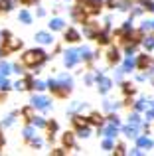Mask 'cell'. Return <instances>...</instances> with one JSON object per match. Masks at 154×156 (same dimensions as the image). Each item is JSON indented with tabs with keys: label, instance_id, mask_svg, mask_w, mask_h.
<instances>
[{
	"label": "cell",
	"instance_id": "2",
	"mask_svg": "<svg viewBox=\"0 0 154 156\" xmlns=\"http://www.w3.org/2000/svg\"><path fill=\"white\" fill-rule=\"evenodd\" d=\"M75 61H77V53H75V51H69V53L65 55V63H67V65H73Z\"/></svg>",
	"mask_w": 154,
	"mask_h": 156
},
{
	"label": "cell",
	"instance_id": "4",
	"mask_svg": "<svg viewBox=\"0 0 154 156\" xmlns=\"http://www.w3.org/2000/svg\"><path fill=\"white\" fill-rule=\"evenodd\" d=\"M38 40H40L42 44H50V42H51V38H50L47 34H38Z\"/></svg>",
	"mask_w": 154,
	"mask_h": 156
},
{
	"label": "cell",
	"instance_id": "3",
	"mask_svg": "<svg viewBox=\"0 0 154 156\" xmlns=\"http://www.w3.org/2000/svg\"><path fill=\"white\" fill-rule=\"evenodd\" d=\"M34 105H36V107H40V109H46L47 101L44 99V97H38V99H34Z\"/></svg>",
	"mask_w": 154,
	"mask_h": 156
},
{
	"label": "cell",
	"instance_id": "1",
	"mask_svg": "<svg viewBox=\"0 0 154 156\" xmlns=\"http://www.w3.org/2000/svg\"><path fill=\"white\" fill-rule=\"evenodd\" d=\"M46 59V53L44 51H28L26 55H24V61L26 63H30V65H34V63H40V61H44Z\"/></svg>",
	"mask_w": 154,
	"mask_h": 156
},
{
	"label": "cell",
	"instance_id": "5",
	"mask_svg": "<svg viewBox=\"0 0 154 156\" xmlns=\"http://www.w3.org/2000/svg\"><path fill=\"white\" fill-rule=\"evenodd\" d=\"M109 87H111V81L109 79H101V91H107Z\"/></svg>",
	"mask_w": 154,
	"mask_h": 156
},
{
	"label": "cell",
	"instance_id": "8",
	"mask_svg": "<svg viewBox=\"0 0 154 156\" xmlns=\"http://www.w3.org/2000/svg\"><path fill=\"white\" fill-rule=\"evenodd\" d=\"M20 18H22L24 22H30V14H28V12H22V14H20Z\"/></svg>",
	"mask_w": 154,
	"mask_h": 156
},
{
	"label": "cell",
	"instance_id": "10",
	"mask_svg": "<svg viewBox=\"0 0 154 156\" xmlns=\"http://www.w3.org/2000/svg\"><path fill=\"white\" fill-rule=\"evenodd\" d=\"M0 69H2L4 73H8V69H10V65H8V63H2V65H0Z\"/></svg>",
	"mask_w": 154,
	"mask_h": 156
},
{
	"label": "cell",
	"instance_id": "6",
	"mask_svg": "<svg viewBox=\"0 0 154 156\" xmlns=\"http://www.w3.org/2000/svg\"><path fill=\"white\" fill-rule=\"evenodd\" d=\"M61 26H63V22H61V20H54V22H51V28H54V30H59Z\"/></svg>",
	"mask_w": 154,
	"mask_h": 156
},
{
	"label": "cell",
	"instance_id": "7",
	"mask_svg": "<svg viewBox=\"0 0 154 156\" xmlns=\"http://www.w3.org/2000/svg\"><path fill=\"white\" fill-rule=\"evenodd\" d=\"M67 38H69L71 42H75V40L79 38V36H77V32H73V30H69V32H67Z\"/></svg>",
	"mask_w": 154,
	"mask_h": 156
},
{
	"label": "cell",
	"instance_id": "9",
	"mask_svg": "<svg viewBox=\"0 0 154 156\" xmlns=\"http://www.w3.org/2000/svg\"><path fill=\"white\" fill-rule=\"evenodd\" d=\"M63 140H65V144H71V142H73V138H71V134H65V138H63Z\"/></svg>",
	"mask_w": 154,
	"mask_h": 156
}]
</instances>
